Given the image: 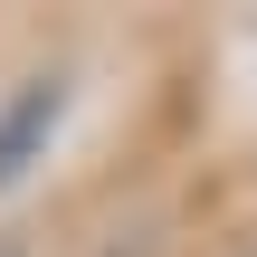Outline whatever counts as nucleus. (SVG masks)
Segmentation results:
<instances>
[{
    "label": "nucleus",
    "mask_w": 257,
    "mask_h": 257,
    "mask_svg": "<svg viewBox=\"0 0 257 257\" xmlns=\"http://www.w3.org/2000/svg\"><path fill=\"white\" fill-rule=\"evenodd\" d=\"M57 114H67V86L57 76H38V86H19L10 105H0V191L48 153V134H57Z\"/></svg>",
    "instance_id": "obj_1"
},
{
    "label": "nucleus",
    "mask_w": 257,
    "mask_h": 257,
    "mask_svg": "<svg viewBox=\"0 0 257 257\" xmlns=\"http://www.w3.org/2000/svg\"><path fill=\"white\" fill-rule=\"evenodd\" d=\"M0 257H19V248H0Z\"/></svg>",
    "instance_id": "obj_2"
}]
</instances>
